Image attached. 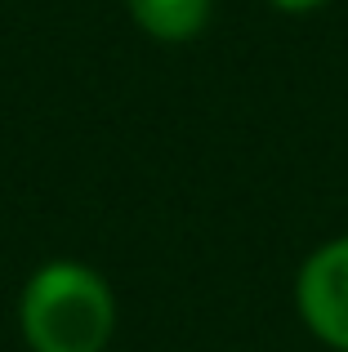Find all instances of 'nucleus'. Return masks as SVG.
I'll return each mask as SVG.
<instances>
[{"instance_id": "obj_3", "label": "nucleus", "mask_w": 348, "mask_h": 352, "mask_svg": "<svg viewBox=\"0 0 348 352\" xmlns=\"http://www.w3.org/2000/svg\"><path fill=\"white\" fill-rule=\"evenodd\" d=\"M130 14L157 41H192L210 23V0H130Z\"/></svg>"}, {"instance_id": "obj_1", "label": "nucleus", "mask_w": 348, "mask_h": 352, "mask_svg": "<svg viewBox=\"0 0 348 352\" xmlns=\"http://www.w3.org/2000/svg\"><path fill=\"white\" fill-rule=\"evenodd\" d=\"M18 321L32 352H103L116 326V299L94 267L58 258L32 272Z\"/></svg>"}, {"instance_id": "obj_4", "label": "nucleus", "mask_w": 348, "mask_h": 352, "mask_svg": "<svg viewBox=\"0 0 348 352\" xmlns=\"http://www.w3.org/2000/svg\"><path fill=\"white\" fill-rule=\"evenodd\" d=\"M272 9H286V14H308V9L326 5V0H268Z\"/></svg>"}, {"instance_id": "obj_2", "label": "nucleus", "mask_w": 348, "mask_h": 352, "mask_svg": "<svg viewBox=\"0 0 348 352\" xmlns=\"http://www.w3.org/2000/svg\"><path fill=\"white\" fill-rule=\"evenodd\" d=\"M295 303L304 326L335 352H348V236L326 241L299 267Z\"/></svg>"}]
</instances>
